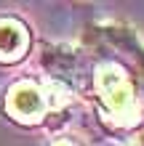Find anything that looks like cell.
I'll return each mask as SVG.
<instances>
[{
	"label": "cell",
	"instance_id": "5b68a950",
	"mask_svg": "<svg viewBox=\"0 0 144 146\" xmlns=\"http://www.w3.org/2000/svg\"><path fill=\"white\" fill-rule=\"evenodd\" d=\"M54 146H72L70 141H59V143H54Z\"/></svg>",
	"mask_w": 144,
	"mask_h": 146
},
{
	"label": "cell",
	"instance_id": "3957f363",
	"mask_svg": "<svg viewBox=\"0 0 144 146\" xmlns=\"http://www.w3.org/2000/svg\"><path fill=\"white\" fill-rule=\"evenodd\" d=\"M29 40H27V29L13 19H3L0 21V58L3 61H13V58L24 56Z\"/></svg>",
	"mask_w": 144,
	"mask_h": 146
},
{
	"label": "cell",
	"instance_id": "7a4b0ae2",
	"mask_svg": "<svg viewBox=\"0 0 144 146\" xmlns=\"http://www.w3.org/2000/svg\"><path fill=\"white\" fill-rule=\"evenodd\" d=\"M8 109L19 119H38L46 109V98L32 82H19L8 93Z\"/></svg>",
	"mask_w": 144,
	"mask_h": 146
},
{
	"label": "cell",
	"instance_id": "6da1fadb",
	"mask_svg": "<svg viewBox=\"0 0 144 146\" xmlns=\"http://www.w3.org/2000/svg\"><path fill=\"white\" fill-rule=\"evenodd\" d=\"M96 88H99V96L104 101V106L115 117H125L133 109V88L120 66H112V64L101 66L96 74Z\"/></svg>",
	"mask_w": 144,
	"mask_h": 146
},
{
	"label": "cell",
	"instance_id": "277c9868",
	"mask_svg": "<svg viewBox=\"0 0 144 146\" xmlns=\"http://www.w3.org/2000/svg\"><path fill=\"white\" fill-rule=\"evenodd\" d=\"M136 146H144V130H141V133L136 135Z\"/></svg>",
	"mask_w": 144,
	"mask_h": 146
}]
</instances>
